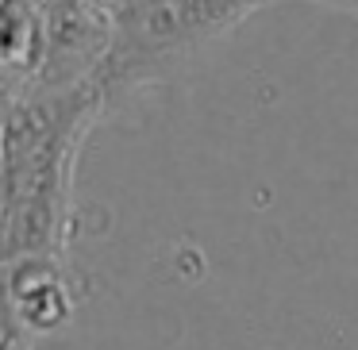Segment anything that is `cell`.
Returning a JSON list of instances; mask_svg holds the SVG:
<instances>
[{
  "label": "cell",
  "instance_id": "obj_1",
  "mask_svg": "<svg viewBox=\"0 0 358 350\" xmlns=\"http://www.w3.org/2000/svg\"><path fill=\"white\" fill-rule=\"evenodd\" d=\"M108 108L93 85L8 96V281L62 277L70 185L81 139Z\"/></svg>",
  "mask_w": 358,
  "mask_h": 350
},
{
  "label": "cell",
  "instance_id": "obj_2",
  "mask_svg": "<svg viewBox=\"0 0 358 350\" xmlns=\"http://www.w3.org/2000/svg\"><path fill=\"white\" fill-rule=\"evenodd\" d=\"M255 8L258 0H116L112 39L96 70L104 104L173 70L181 58L231 31Z\"/></svg>",
  "mask_w": 358,
  "mask_h": 350
}]
</instances>
